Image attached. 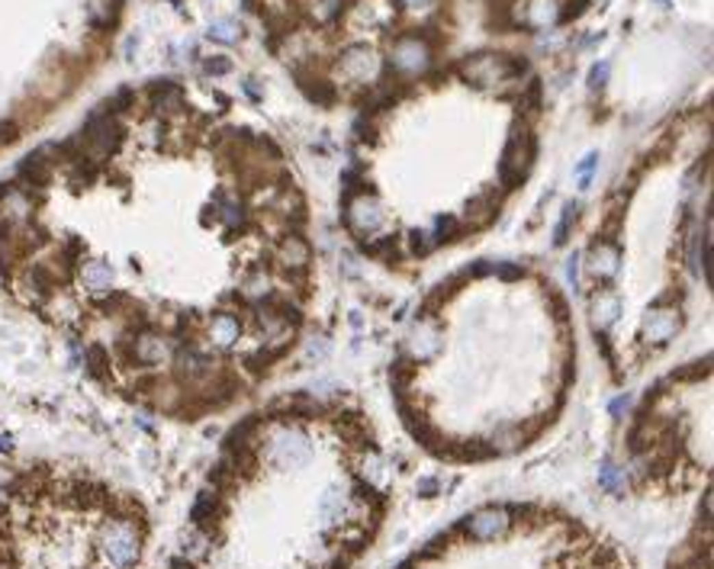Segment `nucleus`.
I'll use <instances>...</instances> for the list:
<instances>
[{
  "label": "nucleus",
  "instance_id": "nucleus-1",
  "mask_svg": "<svg viewBox=\"0 0 714 569\" xmlns=\"http://www.w3.org/2000/svg\"><path fill=\"white\" fill-rule=\"evenodd\" d=\"M505 524H508V518L502 511H483L470 521V534L473 538H495L505 531Z\"/></svg>",
  "mask_w": 714,
  "mask_h": 569
},
{
  "label": "nucleus",
  "instance_id": "nucleus-2",
  "mask_svg": "<svg viewBox=\"0 0 714 569\" xmlns=\"http://www.w3.org/2000/svg\"><path fill=\"white\" fill-rule=\"evenodd\" d=\"M232 29V23H219L216 29H210V36L212 39H219V42H235L238 39V32H229Z\"/></svg>",
  "mask_w": 714,
  "mask_h": 569
},
{
  "label": "nucleus",
  "instance_id": "nucleus-3",
  "mask_svg": "<svg viewBox=\"0 0 714 569\" xmlns=\"http://www.w3.org/2000/svg\"><path fill=\"white\" fill-rule=\"evenodd\" d=\"M605 77H608V62H602V64H595V68H592V74H589V84H592V87H602V84H605Z\"/></svg>",
  "mask_w": 714,
  "mask_h": 569
},
{
  "label": "nucleus",
  "instance_id": "nucleus-4",
  "mask_svg": "<svg viewBox=\"0 0 714 569\" xmlns=\"http://www.w3.org/2000/svg\"><path fill=\"white\" fill-rule=\"evenodd\" d=\"M206 68H210L212 74H225L232 68L229 62H225V58H210V62H206Z\"/></svg>",
  "mask_w": 714,
  "mask_h": 569
}]
</instances>
